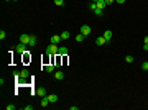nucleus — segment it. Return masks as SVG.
Returning a JSON list of instances; mask_svg holds the SVG:
<instances>
[{"instance_id":"16","label":"nucleus","mask_w":148,"mask_h":110,"mask_svg":"<svg viewBox=\"0 0 148 110\" xmlns=\"http://www.w3.org/2000/svg\"><path fill=\"white\" fill-rule=\"evenodd\" d=\"M66 53H67V48H64V46H59V53H58V54H59V56H64Z\"/></svg>"},{"instance_id":"24","label":"nucleus","mask_w":148,"mask_h":110,"mask_svg":"<svg viewBox=\"0 0 148 110\" xmlns=\"http://www.w3.org/2000/svg\"><path fill=\"white\" fill-rule=\"evenodd\" d=\"M89 8H91V10H95V8H97V3H95V2H92V3H91V5H89Z\"/></svg>"},{"instance_id":"23","label":"nucleus","mask_w":148,"mask_h":110,"mask_svg":"<svg viewBox=\"0 0 148 110\" xmlns=\"http://www.w3.org/2000/svg\"><path fill=\"white\" fill-rule=\"evenodd\" d=\"M5 109H7V110H15V109H16V105H13V104H8V105H5Z\"/></svg>"},{"instance_id":"21","label":"nucleus","mask_w":148,"mask_h":110,"mask_svg":"<svg viewBox=\"0 0 148 110\" xmlns=\"http://www.w3.org/2000/svg\"><path fill=\"white\" fill-rule=\"evenodd\" d=\"M54 5L56 7H63L64 5V0H54Z\"/></svg>"},{"instance_id":"15","label":"nucleus","mask_w":148,"mask_h":110,"mask_svg":"<svg viewBox=\"0 0 148 110\" xmlns=\"http://www.w3.org/2000/svg\"><path fill=\"white\" fill-rule=\"evenodd\" d=\"M20 76H22V79H27V77L30 76V72H28L27 69H22V71H20Z\"/></svg>"},{"instance_id":"33","label":"nucleus","mask_w":148,"mask_h":110,"mask_svg":"<svg viewBox=\"0 0 148 110\" xmlns=\"http://www.w3.org/2000/svg\"><path fill=\"white\" fill-rule=\"evenodd\" d=\"M92 2H99V0H92Z\"/></svg>"},{"instance_id":"30","label":"nucleus","mask_w":148,"mask_h":110,"mask_svg":"<svg viewBox=\"0 0 148 110\" xmlns=\"http://www.w3.org/2000/svg\"><path fill=\"white\" fill-rule=\"evenodd\" d=\"M115 2H117V3H120V5H122V3H125V0H115Z\"/></svg>"},{"instance_id":"5","label":"nucleus","mask_w":148,"mask_h":110,"mask_svg":"<svg viewBox=\"0 0 148 110\" xmlns=\"http://www.w3.org/2000/svg\"><path fill=\"white\" fill-rule=\"evenodd\" d=\"M44 71H46V72H54L56 71V64H54V62L46 64V66H44Z\"/></svg>"},{"instance_id":"17","label":"nucleus","mask_w":148,"mask_h":110,"mask_svg":"<svg viewBox=\"0 0 148 110\" xmlns=\"http://www.w3.org/2000/svg\"><path fill=\"white\" fill-rule=\"evenodd\" d=\"M133 61H135V58H133L132 54H127L125 56V62H128V64H130V62H133Z\"/></svg>"},{"instance_id":"10","label":"nucleus","mask_w":148,"mask_h":110,"mask_svg":"<svg viewBox=\"0 0 148 110\" xmlns=\"http://www.w3.org/2000/svg\"><path fill=\"white\" fill-rule=\"evenodd\" d=\"M48 99H49V102H51V104H56L59 97H58L56 94H48Z\"/></svg>"},{"instance_id":"28","label":"nucleus","mask_w":148,"mask_h":110,"mask_svg":"<svg viewBox=\"0 0 148 110\" xmlns=\"http://www.w3.org/2000/svg\"><path fill=\"white\" fill-rule=\"evenodd\" d=\"M69 109H71V110H79V107H77V105H71Z\"/></svg>"},{"instance_id":"26","label":"nucleus","mask_w":148,"mask_h":110,"mask_svg":"<svg viewBox=\"0 0 148 110\" xmlns=\"http://www.w3.org/2000/svg\"><path fill=\"white\" fill-rule=\"evenodd\" d=\"M23 109H25V110H33V105H25Z\"/></svg>"},{"instance_id":"9","label":"nucleus","mask_w":148,"mask_h":110,"mask_svg":"<svg viewBox=\"0 0 148 110\" xmlns=\"http://www.w3.org/2000/svg\"><path fill=\"white\" fill-rule=\"evenodd\" d=\"M54 79L56 81H63V79H64V72L63 71H54Z\"/></svg>"},{"instance_id":"32","label":"nucleus","mask_w":148,"mask_h":110,"mask_svg":"<svg viewBox=\"0 0 148 110\" xmlns=\"http://www.w3.org/2000/svg\"><path fill=\"white\" fill-rule=\"evenodd\" d=\"M5 2H12V0H5Z\"/></svg>"},{"instance_id":"8","label":"nucleus","mask_w":148,"mask_h":110,"mask_svg":"<svg viewBox=\"0 0 148 110\" xmlns=\"http://www.w3.org/2000/svg\"><path fill=\"white\" fill-rule=\"evenodd\" d=\"M20 43H23V44H28V43H30V35L23 33L22 36H20Z\"/></svg>"},{"instance_id":"20","label":"nucleus","mask_w":148,"mask_h":110,"mask_svg":"<svg viewBox=\"0 0 148 110\" xmlns=\"http://www.w3.org/2000/svg\"><path fill=\"white\" fill-rule=\"evenodd\" d=\"M74 39H76L77 43H81L82 39H84V35H82V33H79V35H77V36H76V38H74Z\"/></svg>"},{"instance_id":"11","label":"nucleus","mask_w":148,"mask_h":110,"mask_svg":"<svg viewBox=\"0 0 148 110\" xmlns=\"http://www.w3.org/2000/svg\"><path fill=\"white\" fill-rule=\"evenodd\" d=\"M36 41H38V38H36L35 35H30V43H28V46H35Z\"/></svg>"},{"instance_id":"31","label":"nucleus","mask_w":148,"mask_h":110,"mask_svg":"<svg viewBox=\"0 0 148 110\" xmlns=\"http://www.w3.org/2000/svg\"><path fill=\"white\" fill-rule=\"evenodd\" d=\"M143 41H145V44H148V36H145V38H143Z\"/></svg>"},{"instance_id":"7","label":"nucleus","mask_w":148,"mask_h":110,"mask_svg":"<svg viewBox=\"0 0 148 110\" xmlns=\"http://www.w3.org/2000/svg\"><path fill=\"white\" fill-rule=\"evenodd\" d=\"M105 43H107V39H105L104 36H97V38H95V44H97V46H104Z\"/></svg>"},{"instance_id":"4","label":"nucleus","mask_w":148,"mask_h":110,"mask_svg":"<svg viewBox=\"0 0 148 110\" xmlns=\"http://www.w3.org/2000/svg\"><path fill=\"white\" fill-rule=\"evenodd\" d=\"M91 31H92V30H91V26H87V25H82L81 26V33L84 35V36H89Z\"/></svg>"},{"instance_id":"29","label":"nucleus","mask_w":148,"mask_h":110,"mask_svg":"<svg viewBox=\"0 0 148 110\" xmlns=\"http://www.w3.org/2000/svg\"><path fill=\"white\" fill-rule=\"evenodd\" d=\"M143 51H147L148 53V44H143Z\"/></svg>"},{"instance_id":"22","label":"nucleus","mask_w":148,"mask_h":110,"mask_svg":"<svg viewBox=\"0 0 148 110\" xmlns=\"http://www.w3.org/2000/svg\"><path fill=\"white\" fill-rule=\"evenodd\" d=\"M142 71H148V61L142 62Z\"/></svg>"},{"instance_id":"12","label":"nucleus","mask_w":148,"mask_h":110,"mask_svg":"<svg viewBox=\"0 0 148 110\" xmlns=\"http://www.w3.org/2000/svg\"><path fill=\"white\" fill-rule=\"evenodd\" d=\"M102 36H104V38L107 39V43H109L110 39H112V31H110V30H107V31H104V35H102Z\"/></svg>"},{"instance_id":"19","label":"nucleus","mask_w":148,"mask_h":110,"mask_svg":"<svg viewBox=\"0 0 148 110\" xmlns=\"http://www.w3.org/2000/svg\"><path fill=\"white\" fill-rule=\"evenodd\" d=\"M94 13H95L97 17H102V15H104V10H102V8H95V10H94Z\"/></svg>"},{"instance_id":"6","label":"nucleus","mask_w":148,"mask_h":110,"mask_svg":"<svg viewBox=\"0 0 148 110\" xmlns=\"http://www.w3.org/2000/svg\"><path fill=\"white\" fill-rule=\"evenodd\" d=\"M35 94H36V95H40V97H44V95H48V92H46V89H44V87H38L36 90H35Z\"/></svg>"},{"instance_id":"2","label":"nucleus","mask_w":148,"mask_h":110,"mask_svg":"<svg viewBox=\"0 0 148 110\" xmlns=\"http://www.w3.org/2000/svg\"><path fill=\"white\" fill-rule=\"evenodd\" d=\"M27 46H28V44L18 43V44H16V48H15V49H16V53H20V54H23L25 51H28V49H27Z\"/></svg>"},{"instance_id":"1","label":"nucleus","mask_w":148,"mask_h":110,"mask_svg":"<svg viewBox=\"0 0 148 110\" xmlns=\"http://www.w3.org/2000/svg\"><path fill=\"white\" fill-rule=\"evenodd\" d=\"M46 53H49V54L56 56L58 53H59V46H58V44H53V43H49V44H48V48H46Z\"/></svg>"},{"instance_id":"3","label":"nucleus","mask_w":148,"mask_h":110,"mask_svg":"<svg viewBox=\"0 0 148 110\" xmlns=\"http://www.w3.org/2000/svg\"><path fill=\"white\" fill-rule=\"evenodd\" d=\"M63 41V38H61V35H53L51 38H49V43H53V44H58Z\"/></svg>"},{"instance_id":"27","label":"nucleus","mask_w":148,"mask_h":110,"mask_svg":"<svg viewBox=\"0 0 148 110\" xmlns=\"http://www.w3.org/2000/svg\"><path fill=\"white\" fill-rule=\"evenodd\" d=\"M114 2H115V0H105V3H107V7H109V5H112Z\"/></svg>"},{"instance_id":"18","label":"nucleus","mask_w":148,"mask_h":110,"mask_svg":"<svg viewBox=\"0 0 148 110\" xmlns=\"http://www.w3.org/2000/svg\"><path fill=\"white\" fill-rule=\"evenodd\" d=\"M69 36H71V35H69V31H63V33H61V38H63V41H64V39H69Z\"/></svg>"},{"instance_id":"25","label":"nucleus","mask_w":148,"mask_h":110,"mask_svg":"<svg viewBox=\"0 0 148 110\" xmlns=\"http://www.w3.org/2000/svg\"><path fill=\"white\" fill-rule=\"evenodd\" d=\"M5 38H7V33L2 30V31H0V39H5Z\"/></svg>"},{"instance_id":"14","label":"nucleus","mask_w":148,"mask_h":110,"mask_svg":"<svg viewBox=\"0 0 148 110\" xmlns=\"http://www.w3.org/2000/svg\"><path fill=\"white\" fill-rule=\"evenodd\" d=\"M23 61H25V62H28V61H31V56H30V51H25V53H23Z\"/></svg>"},{"instance_id":"13","label":"nucleus","mask_w":148,"mask_h":110,"mask_svg":"<svg viewBox=\"0 0 148 110\" xmlns=\"http://www.w3.org/2000/svg\"><path fill=\"white\" fill-rule=\"evenodd\" d=\"M97 3V8H102L104 10L105 7H107V3H105V0H99V2H95Z\"/></svg>"}]
</instances>
